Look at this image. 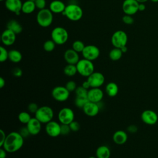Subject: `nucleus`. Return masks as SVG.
<instances>
[{"instance_id":"obj_31","label":"nucleus","mask_w":158,"mask_h":158,"mask_svg":"<svg viewBox=\"0 0 158 158\" xmlns=\"http://www.w3.org/2000/svg\"><path fill=\"white\" fill-rule=\"evenodd\" d=\"M31 117L29 112L22 111L20 112L18 115V120L19 121L23 124H27L29 121L31 120Z\"/></svg>"},{"instance_id":"obj_3","label":"nucleus","mask_w":158,"mask_h":158,"mask_svg":"<svg viewBox=\"0 0 158 158\" xmlns=\"http://www.w3.org/2000/svg\"><path fill=\"white\" fill-rule=\"evenodd\" d=\"M53 13L49 9L44 8L40 10L36 14V21L38 24L43 28L49 27L53 21Z\"/></svg>"},{"instance_id":"obj_50","label":"nucleus","mask_w":158,"mask_h":158,"mask_svg":"<svg viewBox=\"0 0 158 158\" xmlns=\"http://www.w3.org/2000/svg\"><path fill=\"white\" fill-rule=\"evenodd\" d=\"M120 49L122 50V51L123 53H125V52L127 51V46H123V47H122V48H120Z\"/></svg>"},{"instance_id":"obj_34","label":"nucleus","mask_w":158,"mask_h":158,"mask_svg":"<svg viewBox=\"0 0 158 158\" xmlns=\"http://www.w3.org/2000/svg\"><path fill=\"white\" fill-rule=\"evenodd\" d=\"M9 59V51L3 46L0 47V62H4Z\"/></svg>"},{"instance_id":"obj_38","label":"nucleus","mask_w":158,"mask_h":158,"mask_svg":"<svg viewBox=\"0 0 158 158\" xmlns=\"http://www.w3.org/2000/svg\"><path fill=\"white\" fill-rule=\"evenodd\" d=\"M71 131L69 125L60 124V134L62 135H67Z\"/></svg>"},{"instance_id":"obj_54","label":"nucleus","mask_w":158,"mask_h":158,"mask_svg":"<svg viewBox=\"0 0 158 158\" xmlns=\"http://www.w3.org/2000/svg\"><path fill=\"white\" fill-rule=\"evenodd\" d=\"M30 1H33V2H35L36 0H30Z\"/></svg>"},{"instance_id":"obj_51","label":"nucleus","mask_w":158,"mask_h":158,"mask_svg":"<svg viewBox=\"0 0 158 158\" xmlns=\"http://www.w3.org/2000/svg\"><path fill=\"white\" fill-rule=\"evenodd\" d=\"M136 1H138L139 3H144L146 1H148V0H136Z\"/></svg>"},{"instance_id":"obj_33","label":"nucleus","mask_w":158,"mask_h":158,"mask_svg":"<svg viewBox=\"0 0 158 158\" xmlns=\"http://www.w3.org/2000/svg\"><path fill=\"white\" fill-rule=\"evenodd\" d=\"M56 44L52 40H46L43 44V49L46 52H51L55 49Z\"/></svg>"},{"instance_id":"obj_55","label":"nucleus","mask_w":158,"mask_h":158,"mask_svg":"<svg viewBox=\"0 0 158 158\" xmlns=\"http://www.w3.org/2000/svg\"><path fill=\"white\" fill-rule=\"evenodd\" d=\"M1 1H6V0H0Z\"/></svg>"},{"instance_id":"obj_24","label":"nucleus","mask_w":158,"mask_h":158,"mask_svg":"<svg viewBox=\"0 0 158 158\" xmlns=\"http://www.w3.org/2000/svg\"><path fill=\"white\" fill-rule=\"evenodd\" d=\"M118 86L114 82H109L107 84L105 88V91L107 94L110 97H115L118 93Z\"/></svg>"},{"instance_id":"obj_15","label":"nucleus","mask_w":158,"mask_h":158,"mask_svg":"<svg viewBox=\"0 0 158 158\" xmlns=\"http://www.w3.org/2000/svg\"><path fill=\"white\" fill-rule=\"evenodd\" d=\"M141 118L146 124L154 125L157 122L158 116L157 114L152 110H145L142 112Z\"/></svg>"},{"instance_id":"obj_4","label":"nucleus","mask_w":158,"mask_h":158,"mask_svg":"<svg viewBox=\"0 0 158 158\" xmlns=\"http://www.w3.org/2000/svg\"><path fill=\"white\" fill-rule=\"evenodd\" d=\"M35 117L41 123H48L52 120L54 117V111L52 109L48 106H43L39 107L35 114Z\"/></svg>"},{"instance_id":"obj_17","label":"nucleus","mask_w":158,"mask_h":158,"mask_svg":"<svg viewBox=\"0 0 158 158\" xmlns=\"http://www.w3.org/2000/svg\"><path fill=\"white\" fill-rule=\"evenodd\" d=\"M23 3L21 0H6L5 6L6 9L17 15H19L22 12V7Z\"/></svg>"},{"instance_id":"obj_21","label":"nucleus","mask_w":158,"mask_h":158,"mask_svg":"<svg viewBox=\"0 0 158 158\" xmlns=\"http://www.w3.org/2000/svg\"><path fill=\"white\" fill-rule=\"evenodd\" d=\"M65 7V4L60 0H54L51 1L49 4V9L54 14H62Z\"/></svg>"},{"instance_id":"obj_7","label":"nucleus","mask_w":158,"mask_h":158,"mask_svg":"<svg viewBox=\"0 0 158 158\" xmlns=\"http://www.w3.org/2000/svg\"><path fill=\"white\" fill-rule=\"evenodd\" d=\"M128 36L127 33L123 30H117L115 31L111 37V43L114 48H122L127 46Z\"/></svg>"},{"instance_id":"obj_36","label":"nucleus","mask_w":158,"mask_h":158,"mask_svg":"<svg viewBox=\"0 0 158 158\" xmlns=\"http://www.w3.org/2000/svg\"><path fill=\"white\" fill-rule=\"evenodd\" d=\"M65 88L67 89V90L70 93V92H73L75 91L77 86L76 83L75 82V81L73 80H70L68 81L66 84H65Z\"/></svg>"},{"instance_id":"obj_6","label":"nucleus","mask_w":158,"mask_h":158,"mask_svg":"<svg viewBox=\"0 0 158 158\" xmlns=\"http://www.w3.org/2000/svg\"><path fill=\"white\" fill-rule=\"evenodd\" d=\"M51 40H52L56 44L62 45L67 42L69 38V33L67 30L61 27L54 28L51 31Z\"/></svg>"},{"instance_id":"obj_1","label":"nucleus","mask_w":158,"mask_h":158,"mask_svg":"<svg viewBox=\"0 0 158 158\" xmlns=\"http://www.w3.org/2000/svg\"><path fill=\"white\" fill-rule=\"evenodd\" d=\"M24 143V138L19 132L12 131L7 135L3 148L7 152L14 153L20 150Z\"/></svg>"},{"instance_id":"obj_29","label":"nucleus","mask_w":158,"mask_h":158,"mask_svg":"<svg viewBox=\"0 0 158 158\" xmlns=\"http://www.w3.org/2000/svg\"><path fill=\"white\" fill-rule=\"evenodd\" d=\"M64 73L67 77H73L78 73L76 65L68 64L64 68Z\"/></svg>"},{"instance_id":"obj_27","label":"nucleus","mask_w":158,"mask_h":158,"mask_svg":"<svg viewBox=\"0 0 158 158\" xmlns=\"http://www.w3.org/2000/svg\"><path fill=\"white\" fill-rule=\"evenodd\" d=\"M9 59L13 63H19L22 59V53L17 49H12L9 51Z\"/></svg>"},{"instance_id":"obj_11","label":"nucleus","mask_w":158,"mask_h":158,"mask_svg":"<svg viewBox=\"0 0 158 158\" xmlns=\"http://www.w3.org/2000/svg\"><path fill=\"white\" fill-rule=\"evenodd\" d=\"M87 80L91 88H100L105 81V77L102 73L94 72L87 77Z\"/></svg>"},{"instance_id":"obj_28","label":"nucleus","mask_w":158,"mask_h":158,"mask_svg":"<svg viewBox=\"0 0 158 158\" xmlns=\"http://www.w3.org/2000/svg\"><path fill=\"white\" fill-rule=\"evenodd\" d=\"M122 54L123 52L120 48H114L110 51L109 53V57L112 60L117 61L120 59V58L122 56Z\"/></svg>"},{"instance_id":"obj_26","label":"nucleus","mask_w":158,"mask_h":158,"mask_svg":"<svg viewBox=\"0 0 158 158\" xmlns=\"http://www.w3.org/2000/svg\"><path fill=\"white\" fill-rule=\"evenodd\" d=\"M36 5L35 2L27 0L25 1L22 7V12L26 14H30L33 12L36 9Z\"/></svg>"},{"instance_id":"obj_45","label":"nucleus","mask_w":158,"mask_h":158,"mask_svg":"<svg viewBox=\"0 0 158 158\" xmlns=\"http://www.w3.org/2000/svg\"><path fill=\"white\" fill-rule=\"evenodd\" d=\"M7 151L3 148H0V158H6L7 156Z\"/></svg>"},{"instance_id":"obj_22","label":"nucleus","mask_w":158,"mask_h":158,"mask_svg":"<svg viewBox=\"0 0 158 158\" xmlns=\"http://www.w3.org/2000/svg\"><path fill=\"white\" fill-rule=\"evenodd\" d=\"M128 139V135L125 131L117 130L116 131L112 136L113 141L118 145H122L125 144Z\"/></svg>"},{"instance_id":"obj_12","label":"nucleus","mask_w":158,"mask_h":158,"mask_svg":"<svg viewBox=\"0 0 158 158\" xmlns=\"http://www.w3.org/2000/svg\"><path fill=\"white\" fill-rule=\"evenodd\" d=\"M139 4L136 0H124L122 4L123 12L126 15H132L139 11Z\"/></svg>"},{"instance_id":"obj_41","label":"nucleus","mask_w":158,"mask_h":158,"mask_svg":"<svg viewBox=\"0 0 158 158\" xmlns=\"http://www.w3.org/2000/svg\"><path fill=\"white\" fill-rule=\"evenodd\" d=\"M36 7L40 10L43 9L45 8L46 5V0H36L35 1Z\"/></svg>"},{"instance_id":"obj_20","label":"nucleus","mask_w":158,"mask_h":158,"mask_svg":"<svg viewBox=\"0 0 158 158\" xmlns=\"http://www.w3.org/2000/svg\"><path fill=\"white\" fill-rule=\"evenodd\" d=\"M82 109L86 115L89 117H95L99 112V106L98 103L89 101Z\"/></svg>"},{"instance_id":"obj_16","label":"nucleus","mask_w":158,"mask_h":158,"mask_svg":"<svg viewBox=\"0 0 158 158\" xmlns=\"http://www.w3.org/2000/svg\"><path fill=\"white\" fill-rule=\"evenodd\" d=\"M1 42L5 46L12 45L16 40V34L9 29H6L1 34Z\"/></svg>"},{"instance_id":"obj_48","label":"nucleus","mask_w":158,"mask_h":158,"mask_svg":"<svg viewBox=\"0 0 158 158\" xmlns=\"http://www.w3.org/2000/svg\"><path fill=\"white\" fill-rule=\"evenodd\" d=\"M146 9V6L144 3H139V7H138V10L139 11H143Z\"/></svg>"},{"instance_id":"obj_25","label":"nucleus","mask_w":158,"mask_h":158,"mask_svg":"<svg viewBox=\"0 0 158 158\" xmlns=\"http://www.w3.org/2000/svg\"><path fill=\"white\" fill-rule=\"evenodd\" d=\"M7 28L14 32L16 35L20 33L22 31V27L21 24L15 20H10L7 24Z\"/></svg>"},{"instance_id":"obj_53","label":"nucleus","mask_w":158,"mask_h":158,"mask_svg":"<svg viewBox=\"0 0 158 158\" xmlns=\"http://www.w3.org/2000/svg\"><path fill=\"white\" fill-rule=\"evenodd\" d=\"M88 158H97V157H96H96H94V156H90Z\"/></svg>"},{"instance_id":"obj_35","label":"nucleus","mask_w":158,"mask_h":158,"mask_svg":"<svg viewBox=\"0 0 158 158\" xmlns=\"http://www.w3.org/2000/svg\"><path fill=\"white\" fill-rule=\"evenodd\" d=\"M88 89L83 88L81 85L77 86L75 91V94L77 96H88Z\"/></svg>"},{"instance_id":"obj_10","label":"nucleus","mask_w":158,"mask_h":158,"mask_svg":"<svg viewBox=\"0 0 158 158\" xmlns=\"http://www.w3.org/2000/svg\"><path fill=\"white\" fill-rule=\"evenodd\" d=\"M81 54L83 58L93 61L99 57L100 55V50L96 46L89 44L85 46Z\"/></svg>"},{"instance_id":"obj_2","label":"nucleus","mask_w":158,"mask_h":158,"mask_svg":"<svg viewBox=\"0 0 158 158\" xmlns=\"http://www.w3.org/2000/svg\"><path fill=\"white\" fill-rule=\"evenodd\" d=\"M83 10L80 6L75 4H70L66 6L62 14L69 20L73 22L80 20L83 16Z\"/></svg>"},{"instance_id":"obj_8","label":"nucleus","mask_w":158,"mask_h":158,"mask_svg":"<svg viewBox=\"0 0 158 158\" xmlns=\"http://www.w3.org/2000/svg\"><path fill=\"white\" fill-rule=\"evenodd\" d=\"M57 118L61 124L69 125L75 119V113L71 108L64 107L59 110Z\"/></svg>"},{"instance_id":"obj_40","label":"nucleus","mask_w":158,"mask_h":158,"mask_svg":"<svg viewBox=\"0 0 158 158\" xmlns=\"http://www.w3.org/2000/svg\"><path fill=\"white\" fill-rule=\"evenodd\" d=\"M122 21L127 25H131L134 22V19L130 15H125L122 17Z\"/></svg>"},{"instance_id":"obj_18","label":"nucleus","mask_w":158,"mask_h":158,"mask_svg":"<svg viewBox=\"0 0 158 158\" xmlns=\"http://www.w3.org/2000/svg\"><path fill=\"white\" fill-rule=\"evenodd\" d=\"M41 123L36 118H31L27 124V128L31 135H36L41 130Z\"/></svg>"},{"instance_id":"obj_49","label":"nucleus","mask_w":158,"mask_h":158,"mask_svg":"<svg viewBox=\"0 0 158 158\" xmlns=\"http://www.w3.org/2000/svg\"><path fill=\"white\" fill-rule=\"evenodd\" d=\"M6 85V81L5 80L1 77H0V88H2Z\"/></svg>"},{"instance_id":"obj_5","label":"nucleus","mask_w":158,"mask_h":158,"mask_svg":"<svg viewBox=\"0 0 158 158\" xmlns=\"http://www.w3.org/2000/svg\"><path fill=\"white\" fill-rule=\"evenodd\" d=\"M78 73L82 77H88L94 72V65L93 61L85 58L80 59L76 64Z\"/></svg>"},{"instance_id":"obj_37","label":"nucleus","mask_w":158,"mask_h":158,"mask_svg":"<svg viewBox=\"0 0 158 158\" xmlns=\"http://www.w3.org/2000/svg\"><path fill=\"white\" fill-rule=\"evenodd\" d=\"M38 109H39V107H38V104L35 102L30 103L27 107L28 111L31 114H35Z\"/></svg>"},{"instance_id":"obj_44","label":"nucleus","mask_w":158,"mask_h":158,"mask_svg":"<svg viewBox=\"0 0 158 158\" xmlns=\"http://www.w3.org/2000/svg\"><path fill=\"white\" fill-rule=\"evenodd\" d=\"M19 133L21 134V135H22L23 138H26V137H27L28 135H30V133H29V131H28V129H27V127H23V128H22L20 130Z\"/></svg>"},{"instance_id":"obj_14","label":"nucleus","mask_w":158,"mask_h":158,"mask_svg":"<svg viewBox=\"0 0 158 158\" xmlns=\"http://www.w3.org/2000/svg\"><path fill=\"white\" fill-rule=\"evenodd\" d=\"M104 97V93L100 88H91L88 89V98L89 101L99 103Z\"/></svg>"},{"instance_id":"obj_19","label":"nucleus","mask_w":158,"mask_h":158,"mask_svg":"<svg viewBox=\"0 0 158 158\" xmlns=\"http://www.w3.org/2000/svg\"><path fill=\"white\" fill-rule=\"evenodd\" d=\"M64 57L65 60L68 64H74L76 65L80 60V57L78 52H76L75 50L72 49H67L64 54Z\"/></svg>"},{"instance_id":"obj_42","label":"nucleus","mask_w":158,"mask_h":158,"mask_svg":"<svg viewBox=\"0 0 158 158\" xmlns=\"http://www.w3.org/2000/svg\"><path fill=\"white\" fill-rule=\"evenodd\" d=\"M12 73L15 77H20L22 75V70L19 67H15L12 69Z\"/></svg>"},{"instance_id":"obj_23","label":"nucleus","mask_w":158,"mask_h":158,"mask_svg":"<svg viewBox=\"0 0 158 158\" xmlns=\"http://www.w3.org/2000/svg\"><path fill=\"white\" fill-rule=\"evenodd\" d=\"M110 155L111 152L109 148L105 145L99 146L96 151V156L97 158H110Z\"/></svg>"},{"instance_id":"obj_9","label":"nucleus","mask_w":158,"mask_h":158,"mask_svg":"<svg viewBox=\"0 0 158 158\" xmlns=\"http://www.w3.org/2000/svg\"><path fill=\"white\" fill-rule=\"evenodd\" d=\"M51 95L56 101L59 102H65L69 99L70 92L67 90L65 86H57L52 89Z\"/></svg>"},{"instance_id":"obj_13","label":"nucleus","mask_w":158,"mask_h":158,"mask_svg":"<svg viewBox=\"0 0 158 158\" xmlns=\"http://www.w3.org/2000/svg\"><path fill=\"white\" fill-rule=\"evenodd\" d=\"M45 130L48 136L56 138L60 135V124L54 120H51L46 124Z\"/></svg>"},{"instance_id":"obj_46","label":"nucleus","mask_w":158,"mask_h":158,"mask_svg":"<svg viewBox=\"0 0 158 158\" xmlns=\"http://www.w3.org/2000/svg\"><path fill=\"white\" fill-rule=\"evenodd\" d=\"M81 86H82L83 88H86V89H89L91 88L90 85H89V82L87 80L82 83Z\"/></svg>"},{"instance_id":"obj_30","label":"nucleus","mask_w":158,"mask_h":158,"mask_svg":"<svg viewBox=\"0 0 158 158\" xmlns=\"http://www.w3.org/2000/svg\"><path fill=\"white\" fill-rule=\"evenodd\" d=\"M88 96H76L75 99V105L77 107L80 109H83L86 104L89 102Z\"/></svg>"},{"instance_id":"obj_39","label":"nucleus","mask_w":158,"mask_h":158,"mask_svg":"<svg viewBox=\"0 0 158 158\" xmlns=\"http://www.w3.org/2000/svg\"><path fill=\"white\" fill-rule=\"evenodd\" d=\"M69 126H70V130L72 131H73V132H77L78 131L80 128V123L77 122V121H75L73 120V122H72L70 124H69Z\"/></svg>"},{"instance_id":"obj_47","label":"nucleus","mask_w":158,"mask_h":158,"mask_svg":"<svg viewBox=\"0 0 158 158\" xmlns=\"http://www.w3.org/2000/svg\"><path fill=\"white\" fill-rule=\"evenodd\" d=\"M128 131L130 132H131V133H133V132H136V127H135V125H130L128 127Z\"/></svg>"},{"instance_id":"obj_32","label":"nucleus","mask_w":158,"mask_h":158,"mask_svg":"<svg viewBox=\"0 0 158 158\" xmlns=\"http://www.w3.org/2000/svg\"><path fill=\"white\" fill-rule=\"evenodd\" d=\"M72 48L77 52H82L85 47L84 43L80 40H76L72 43Z\"/></svg>"},{"instance_id":"obj_43","label":"nucleus","mask_w":158,"mask_h":158,"mask_svg":"<svg viewBox=\"0 0 158 158\" xmlns=\"http://www.w3.org/2000/svg\"><path fill=\"white\" fill-rule=\"evenodd\" d=\"M0 133H1V141H0V147L1 148L3 144H4V143L5 141V139L6 138V134L5 133V131L3 130H0Z\"/></svg>"},{"instance_id":"obj_52","label":"nucleus","mask_w":158,"mask_h":158,"mask_svg":"<svg viewBox=\"0 0 158 158\" xmlns=\"http://www.w3.org/2000/svg\"><path fill=\"white\" fill-rule=\"evenodd\" d=\"M151 1L153 2H158V0H151Z\"/></svg>"}]
</instances>
